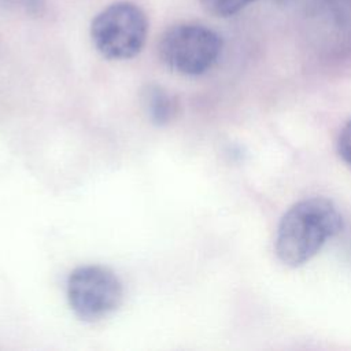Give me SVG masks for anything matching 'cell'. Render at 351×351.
<instances>
[{"label": "cell", "mask_w": 351, "mask_h": 351, "mask_svg": "<svg viewBox=\"0 0 351 351\" xmlns=\"http://www.w3.org/2000/svg\"><path fill=\"white\" fill-rule=\"evenodd\" d=\"M341 225V214L330 200L303 199L282 215L276 234V254L288 266H302L339 233Z\"/></svg>", "instance_id": "cell-1"}, {"label": "cell", "mask_w": 351, "mask_h": 351, "mask_svg": "<svg viewBox=\"0 0 351 351\" xmlns=\"http://www.w3.org/2000/svg\"><path fill=\"white\" fill-rule=\"evenodd\" d=\"M148 21L144 11L129 1L114 3L101 10L92 21L90 38L107 59L134 58L144 47Z\"/></svg>", "instance_id": "cell-2"}, {"label": "cell", "mask_w": 351, "mask_h": 351, "mask_svg": "<svg viewBox=\"0 0 351 351\" xmlns=\"http://www.w3.org/2000/svg\"><path fill=\"white\" fill-rule=\"evenodd\" d=\"M158 51L170 70L184 75H200L219 58L222 40L207 26L180 23L163 33Z\"/></svg>", "instance_id": "cell-3"}, {"label": "cell", "mask_w": 351, "mask_h": 351, "mask_svg": "<svg viewBox=\"0 0 351 351\" xmlns=\"http://www.w3.org/2000/svg\"><path fill=\"white\" fill-rule=\"evenodd\" d=\"M122 295L119 278L106 266H80L67 281L70 307L84 321H97L111 314L121 304Z\"/></svg>", "instance_id": "cell-4"}, {"label": "cell", "mask_w": 351, "mask_h": 351, "mask_svg": "<svg viewBox=\"0 0 351 351\" xmlns=\"http://www.w3.org/2000/svg\"><path fill=\"white\" fill-rule=\"evenodd\" d=\"M308 15L332 34H351V0H310Z\"/></svg>", "instance_id": "cell-5"}, {"label": "cell", "mask_w": 351, "mask_h": 351, "mask_svg": "<svg viewBox=\"0 0 351 351\" xmlns=\"http://www.w3.org/2000/svg\"><path fill=\"white\" fill-rule=\"evenodd\" d=\"M147 108L151 118L156 122H165L169 119L173 111V104L170 97L159 88H151L147 92Z\"/></svg>", "instance_id": "cell-6"}, {"label": "cell", "mask_w": 351, "mask_h": 351, "mask_svg": "<svg viewBox=\"0 0 351 351\" xmlns=\"http://www.w3.org/2000/svg\"><path fill=\"white\" fill-rule=\"evenodd\" d=\"M255 0H202L203 7L213 15L226 18L237 14Z\"/></svg>", "instance_id": "cell-7"}, {"label": "cell", "mask_w": 351, "mask_h": 351, "mask_svg": "<svg viewBox=\"0 0 351 351\" xmlns=\"http://www.w3.org/2000/svg\"><path fill=\"white\" fill-rule=\"evenodd\" d=\"M4 5L23 11L30 15H40L45 8V0H3Z\"/></svg>", "instance_id": "cell-8"}, {"label": "cell", "mask_w": 351, "mask_h": 351, "mask_svg": "<svg viewBox=\"0 0 351 351\" xmlns=\"http://www.w3.org/2000/svg\"><path fill=\"white\" fill-rule=\"evenodd\" d=\"M337 152L340 158L351 166V119L340 130L337 138Z\"/></svg>", "instance_id": "cell-9"}, {"label": "cell", "mask_w": 351, "mask_h": 351, "mask_svg": "<svg viewBox=\"0 0 351 351\" xmlns=\"http://www.w3.org/2000/svg\"><path fill=\"white\" fill-rule=\"evenodd\" d=\"M278 1H280V3H285V4H287V3H291V1H293V0H278Z\"/></svg>", "instance_id": "cell-10"}]
</instances>
